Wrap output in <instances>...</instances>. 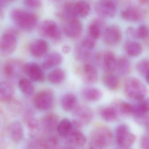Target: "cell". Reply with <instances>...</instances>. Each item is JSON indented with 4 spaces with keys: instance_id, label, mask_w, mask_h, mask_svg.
I'll return each instance as SVG.
<instances>
[{
    "instance_id": "cell-1",
    "label": "cell",
    "mask_w": 149,
    "mask_h": 149,
    "mask_svg": "<svg viewBox=\"0 0 149 149\" xmlns=\"http://www.w3.org/2000/svg\"><path fill=\"white\" fill-rule=\"evenodd\" d=\"M113 140V133L106 126H100L92 130L88 137L89 148L93 149H106L112 145Z\"/></svg>"
},
{
    "instance_id": "cell-2",
    "label": "cell",
    "mask_w": 149,
    "mask_h": 149,
    "mask_svg": "<svg viewBox=\"0 0 149 149\" xmlns=\"http://www.w3.org/2000/svg\"><path fill=\"white\" fill-rule=\"evenodd\" d=\"M10 17L14 24L24 31H31L37 24L38 19L37 16L22 9L17 8L12 10Z\"/></svg>"
},
{
    "instance_id": "cell-3",
    "label": "cell",
    "mask_w": 149,
    "mask_h": 149,
    "mask_svg": "<svg viewBox=\"0 0 149 149\" xmlns=\"http://www.w3.org/2000/svg\"><path fill=\"white\" fill-rule=\"evenodd\" d=\"M125 95L131 99L140 101L148 93V89L141 81L135 77L127 78L124 83Z\"/></svg>"
},
{
    "instance_id": "cell-4",
    "label": "cell",
    "mask_w": 149,
    "mask_h": 149,
    "mask_svg": "<svg viewBox=\"0 0 149 149\" xmlns=\"http://www.w3.org/2000/svg\"><path fill=\"white\" fill-rule=\"evenodd\" d=\"M19 32L13 28L8 29L0 37V54L6 57L13 54L16 50Z\"/></svg>"
},
{
    "instance_id": "cell-5",
    "label": "cell",
    "mask_w": 149,
    "mask_h": 149,
    "mask_svg": "<svg viewBox=\"0 0 149 149\" xmlns=\"http://www.w3.org/2000/svg\"><path fill=\"white\" fill-rule=\"evenodd\" d=\"M72 113L73 119L72 121L74 129H80L82 127L89 125L94 117L92 108L85 105H78Z\"/></svg>"
},
{
    "instance_id": "cell-6",
    "label": "cell",
    "mask_w": 149,
    "mask_h": 149,
    "mask_svg": "<svg viewBox=\"0 0 149 149\" xmlns=\"http://www.w3.org/2000/svg\"><path fill=\"white\" fill-rule=\"evenodd\" d=\"M115 135L116 145L120 148H129L136 140V136L130 132L127 124H120L117 126L115 131Z\"/></svg>"
},
{
    "instance_id": "cell-7",
    "label": "cell",
    "mask_w": 149,
    "mask_h": 149,
    "mask_svg": "<svg viewBox=\"0 0 149 149\" xmlns=\"http://www.w3.org/2000/svg\"><path fill=\"white\" fill-rule=\"evenodd\" d=\"M35 107L41 111L51 110L55 104V96L53 91L45 89L37 93L33 99Z\"/></svg>"
},
{
    "instance_id": "cell-8",
    "label": "cell",
    "mask_w": 149,
    "mask_h": 149,
    "mask_svg": "<svg viewBox=\"0 0 149 149\" xmlns=\"http://www.w3.org/2000/svg\"><path fill=\"white\" fill-rule=\"evenodd\" d=\"M24 64L21 59H10L6 61L3 66V72L6 78L11 80H20L24 73Z\"/></svg>"
},
{
    "instance_id": "cell-9",
    "label": "cell",
    "mask_w": 149,
    "mask_h": 149,
    "mask_svg": "<svg viewBox=\"0 0 149 149\" xmlns=\"http://www.w3.org/2000/svg\"><path fill=\"white\" fill-rule=\"evenodd\" d=\"M38 31L40 36L51 38L56 42L60 40L61 32L57 24L51 20L42 21L38 24Z\"/></svg>"
},
{
    "instance_id": "cell-10",
    "label": "cell",
    "mask_w": 149,
    "mask_h": 149,
    "mask_svg": "<svg viewBox=\"0 0 149 149\" xmlns=\"http://www.w3.org/2000/svg\"><path fill=\"white\" fill-rule=\"evenodd\" d=\"M95 12L102 17H113L116 13V6L112 0H99L94 6Z\"/></svg>"
},
{
    "instance_id": "cell-11",
    "label": "cell",
    "mask_w": 149,
    "mask_h": 149,
    "mask_svg": "<svg viewBox=\"0 0 149 149\" xmlns=\"http://www.w3.org/2000/svg\"><path fill=\"white\" fill-rule=\"evenodd\" d=\"M59 121L57 115L54 113L47 114L39 122L41 131L43 134H54L56 131Z\"/></svg>"
},
{
    "instance_id": "cell-12",
    "label": "cell",
    "mask_w": 149,
    "mask_h": 149,
    "mask_svg": "<svg viewBox=\"0 0 149 149\" xmlns=\"http://www.w3.org/2000/svg\"><path fill=\"white\" fill-rule=\"evenodd\" d=\"M80 73L82 81L86 85H93L98 81V71L94 65L88 62L83 64L80 70Z\"/></svg>"
},
{
    "instance_id": "cell-13",
    "label": "cell",
    "mask_w": 149,
    "mask_h": 149,
    "mask_svg": "<svg viewBox=\"0 0 149 149\" xmlns=\"http://www.w3.org/2000/svg\"><path fill=\"white\" fill-rule=\"evenodd\" d=\"M42 67L35 62H29L24 64V73L31 81L42 82L45 75Z\"/></svg>"
},
{
    "instance_id": "cell-14",
    "label": "cell",
    "mask_w": 149,
    "mask_h": 149,
    "mask_svg": "<svg viewBox=\"0 0 149 149\" xmlns=\"http://www.w3.org/2000/svg\"><path fill=\"white\" fill-rule=\"evenodd\" d=\"M122 32L117 25H111L106 28L103 32L104 42L109 46H115L120 42Z\"/></svg>"
},
{
    "instance_id": "cell-15",
    "label": "cell",
    "mask_w": 149,
    "mask_h": 149,
    "mask_svg": "<svg viewBox=\"0 0 149 149\" xmlns=\"http://www.w3.org/2000/svg\"><path fill=\"white\" fill-rule=\"evenodd\" d=\"M120 16L128 22H140L145 18V13L142 9L136 6H130L121 11Z\"/></svg>"
},
{
    "instance_id": "cell-16",
    "label": "cell",
    "mask_w": 149,
    "mask_h": 149,
    "mask_svg": "<svg viewBox=\"0 0 149 149\" xmlns=\"http://www.w3.org/2000/svg\"><path fill=\"white\" fill-rule=\"evenodd\" d=\"M65 139L67 146L74 148H83L88 141L87 138L84 133L80 129H74Z\"/></svg>"
},
{
    "instance_id": "cell-17",
    "label": "cell",
    "mask_w": 149,
    "mask_h": 149,
    "mask_svg": "<svg viewBox=\"0 0 149 149\" xmlns=\"http://www.w3.org/2000/svg\"><path fill=\"white\" fill-rule=\"evenodd\" d=\"M30 52L35 57L40 58L47 55L49 45L46 40L42 38L36 39L30 44Z\"/></svg>"
},
{
    "instance_id": "cell-18",
    "label": "cell",
    "mask_w": 149,
    "mask_h": 149,
    "mask_svg": "<svg viewBox=\"0 0 149 149\" xmlns=\"http://www.w3.org/2000/svg\"><path fill=\"white\" fill-rule=\"evenodd\" d=\"M8 130L11 141L16 144L20 143L24 137L23 127L20 122L14 121L8 126Z\"/></svg>"
},
{
    "instance_id": "cell-19",
    "label": "cell",
    "mask_w": 149,
    "mask_h": 149,
    "mask_svg": "<svg viewBox=\"0 0 149 149\" xmlns=\"http://www.w3.org/2000/svg\"><path fill=\"white\" fill-rule=\"evenodd\" d=\"M83 30L82 24L77 19L68 21L64 29L65 34L70 38H75L81 35Z\"/></svg>"
},
{
    "instance_id": "cell-20",
    "label": "cell",
    "mask_w": 149,
    "mask_h": 149,
    "mask_svg": "<svg viewBox=\"0 0 149 149\" xmlns=\"http://www.w3.org/2000/svg\"><path fill=\"white\" fill-rule=\"evenodd\" d=\"M102 58L101 63L105 73H110L116 71L117 59L113 52H106Z\"/></svg>"
},
{
    "instance_id": "cell-21",
    "label": "cell",
    "mask_w": 149,
    "mask_h": 149,
    "mask_svg": "<svg viewBox=\"0 0 149 149\" xmlns=\"http://www.w3.org/2000/svg\"><path fill=\"white\" fill-rule=\"evenodd\" d=\"M63 61V56L59 52H51L45 57L42 67L44 70H50L60 65Z\"/></svg>"
},
{
    "instance_id": "cell-22",
    "label": "cell",
    "mask_w": 149,
    "mask_h": 149,
    "mask_svg": "<svg viewBox=\"0 0 149 149\" xmlns=\"http://www.w3.org/2000/svg\"><path fill=\"white\" fill-rule=\"evenodd\" d=\"M60 104L65 111L72 112L78 106L77 96L73 93L65 94L61 98Z\"/></svg>"
},
{
    "instance_id": "cell-23",
    "label": "cell",
    "mask_w": 149,
    "mask_h": 149,
    "mask_svg": "<svg viewBox=\"0 0 149 149\" xmlns=\"http://www.w3.org/2000/svg\"><path fill=\"white\" fill-rule=\"evenodd\" d=\"M81 96L83 99L88 102H95L101 99L103 93L99 88L95 87H86L81 91Z\"/></svg>"
},
{
    "instance_id": "cell-24",
    "label": "cell",
    "mask_w": 149,
    "mask_h": 149,
    "mask_svg": "<svg viewBox=\"0 0 149 149\" xmlns=\"http://www.w3.org/2000/svg\"><path fill=\"white\" fill-rule=\"evenodd\" d=\"M14 88L10 83L0 82V102L7 103L14 99Z\"/></svg>"
},
{
    "instance_id": "cell-25",
    "label": "cell",
    "mask_w": 149,
    "mask_h": 149,
    "mask_svg": "<svg viewBox=\"0 0 149 149\" xmlns=\"http://www.w3.org/2000/svg\"><path fill=\"white\" fill-rule=\"evenodd\" d=\"M112 105L117 109L120 115L133 116L134 111L135 105L119 99L115 100Z\"/></svg>"
},
{
    "instance_id": "cell-26",
    "label": "cell",
    "mask_w": 149,
    "mask_h": 149,
    "mask_svg": "<svg viewBox=\"0 0 149 149\" xmlns=\"http://www.w3.org/2000/svg\"><path fill=\"white\" fill-rule=\"evenodd\" d=\"M67 73L62 68H56L52 70L48 74V79L51 84L60 85L66 79Z\"/></svg>"
},
{
    "instance_id": "cell-27",
    "label": "cell",
    "mask_w": 149,
    "mask_h": 149,
    "mask_svg": "<svg viewBox=\"0 0 149 149\" xmlns=\"http://www.w3.org/2000/svg\"><path fill=\"white\" fill-rule=\"evenodd\" d=\"M102 80L104 85L111 91H116L120 88V80L113 73H105L102 77Z\"/></svg>"
},
{
    "instance_id": "cell-28",
    "label": "cell",
    "mask_w": 149,
    "mask_h": 149,
    "mask_svg": "<svg viewBox=\"0 0 149 149\" xmlns=\"http://www.w3.org/2000/svg\"><path fill=\"white\" fill-rule=\"evenodd\" d=\"M124 49L127 54L132 57H138L143 51L141 45L138 42L133 40L127 41L124 45Z\"/></svg>"
},
{
    "instance_id": "cell-29",
    "label": "cell",
    "mask_w": 149,
    "mask_h": 149,
    "mask_svg": "<svg viewBox=\"0 0 149 149\" xmlns=\"http://www.w3.org/2000/svg\"><path fill=\"white\" fill-rule=\"evenodd\" d=\"M73 129V124L72 120L67 118H64L59 121L56 131L62 138L65 139Z\"/></svg>"
},
{
    "instance_id": "cell-30",
    "label": "cell",
    "mask_w": 149,
    "mask_h": 149,
    "mask_svg": "<svg viewBox=\"0 0 149 149\" xmlns=\"http://www.w3.org/2000/svg\"><path fill=\"white\" fill-rule=\"evenodd\" d=\"M100 115L105 121L113 122L118 120L120 115L116 108L112 105L102 108L101 111Z\"/></svg>"
},
{
    "instance_id": "cell-31",
    "label": "cell",
    "mask_w": 149,
    "mask_h": 149,
    "mask_svg": "<svg viewBox=\"0 0 149 149\" xmlns=\"http://www.w3.org/2000/svg\"><path fill=\"white\" fill-rule=\"evenodd\" d=\"M132 66L130 60L126 57H122L117 59L116 71L121 76H126L130 73Z\"/></svg>"
},
{
    "instance_id": "cell-32",
    "label": "cell",
    "mask_w": 149,
    "mask_h": 149,
    "mask_svg": "<svg viewBox=\"0 0 149 149\" xmlns=\"http://www.w3.org/2000/svg\"><path fill=\"white\" fill-rule=\"evenodd\" d=\"M104 23L100 19H96L89 25L88 35L97 40L101 35L102 31L104 28Z\"/></svg>"
},
{
    "instance_id": "cell-33",
    "label": "cell",
    "mask_w": 149,
    "mask_h": 149,
    "mask_svg": "<svg viewBox=\"0 0 149 149\" xmlns=\"http://www.w3.org/2000/svg\"><path fill=\"white\" fill-rule=\"evenodd\" d=\"M74 56L78 61L84 63H88L91 59V50H88L80 45L75 48Z\"/></svg>"
},
{
    "instance_id": "cell-34",
    "label": "cell",
    "mask_w": 149,
    "mask_h": 149,
    "mask_svg": "<svg viewBox=\"0 0 149 149\" xmlns=\"http://www.w3.org/2000/svg\"><path fill=\"white\" fill-rule=\"evenodd\" d=\"M61 15L64 19L68 21L76 19L78 15L75 10L74 4L71 2L65 3L62 8Z\"/></svg>"
},
{
    "instance_id": "cell-35",
    "label": "cell",
    "mask_w": 149,
    "mask_h": 149,
    "mask_svg": "<svg viewBox=\"0 0 149 149\" xmlns=\"http://www.w3.org/2000/svg\"><path fill=\"white\" fill-rule=\"evenodd\" d=\"M18 85L20 91L24 95L31 96L34 94L35 87L29 79L22 78L18 80Z\"/></svg>"
},
{
    "instance_id": "cell-36",
    "label": "cell",
    "mask_w": 149,
    "mask_h": 149,
    "mask_svg": "<svg viewBox=\"0 0 149 149\" xmlns=\"http://www.w3.org/2000/svg\"><path fill=\"white\" fill-rule=\"evenodd\" d=\"M74 5L75 10L78 16L85 17L89 15L91 10L89 3L84 1H79Z\"/></svg>"
},
{
    "instance_id": "cell-37",
    "label": "cell",
    "mask_w": 149,
    "mask_h": 149,
    "mask_svg": "<svg viewBox=\"0 0 149 149\" xmlns=\"http://www.w3.org/2000/svg\"><path fill=\"white\" fill-rule=\"evenodd\" d=\"M149 35V28L146 24H141L136 29V38L143 39L147 38Z\"/></svg>"
},
{
    "instance_id": "cell-38",
    "label": "cell",
    "mask_w": 149,
    "mask_h": 149,
    "mask_svg": "<svg viewBox=\"0 0 149 149\" xmlns=\"http://www.w3.org/2000/svg\"><path fill=\"white\" fill-rule=\"evenodd\" d=\"M137 71L144 76L149 70V61L146 59H143L139 61L136 66Z\"/></svg>"
},
{
    "instance_id": "cell-39",
    "label": "cell",
    "mask_w": 149,
    "mask_h": 149,
    "mask_svg": "<svg viewBox=\"0 0 149 149\" xmlns=\"http://www.w3.org/2000/svg\"><path fill=\"white\" fill-rule=\"evenodd\" d=\"M96 42V39L88 35L82 40L81 45L85 48L92 50L95 46Z\"/></svg>"
},
{
    "instance_id": "cell-40",
    "label": "cell",
    "mask_w": 149,
    "mask_h": 149,
    "mask_svg": "<svg viewBox=\"0 0 149 149\" xmlns=\"http://www.w3.org/2000/svg\"><path fill=\"white\" fill-rule=\"evenodd\" d=\"M138 108L142 113L144 115L149 114V98H144L139 101L137 104Z\"/></svg>"
},
{
    "instance_id": "cell-41",
    "label": "cell",
    "mask_w": 149,
    "mask_h": 149,
    "mask_svg": "<svg viewBox=\"0 0 149 149\" xmlns=\"http://www.w3.org/2000/svg\"><path fill=\"white\" fill-rule=\"evenodd\" d=\"M8 128L6 117L3 113L0 110V138L5 134Z\"/></svg>"
},
{
    "instance_id": "cell-42",
    "label": "cell",
    "mask_w": 149,
    "mask_h": 149,
    "mask_svg": "<svg viewBox=\"0 0 149 149\" xmlns=\"http://www.w3.org/2000/svg\"><path fill=\"white\" fill-rule=\"evenodd\" d=\"M24 5L31 9L38 8L42 6L41 0H24Z\"/></svg>"
},
{
    "instance_id": "cell-43",
    "label": "cell",
    "mask_w": 149,
    "mask_h": 149,
    "mask_svg": "<svg viewBox=\"0 0 149 149\" xmlns=\"http://www.w3.org/2000/svg\"><path fill=\"white\" fill-rule=\"evenodd\" d=\"M141 146L142 148L149 149V134L143 135L141 141Z\"/></svg>"
},
{
    "instance_id": "cell-44",
    "label": "cell",
    "mask_w": 149,
    "mask_h": 149,
    "mask_svg": "<svg viewBox=\"0 0 149 149\" xmlns=\"http://www.w3.org/2000/svg\"><path fill=\"white\" fill-rule=\"evenodd\" d=\"M126 34L129 37L133 38H136V29L134 27L130 26L126 30Z\"/></svg>"
},
{
    "instance_id": "cell-45",
    "label": "cell",
    "mask_w": 149,
    "mask_h": 149,
    "mask_svg": "<svg viewBox=\"0 0 149 149\" xmlns=\"http://www.w3.org/2000/svg\"><path fill=\"white\" fill-rule=\"evenodd\" d=\"M143 123L145 126L146 130L149 134V115L148 114L144 118L143 120Z\"/></svg>"
},
{
    "instance_id": "cell-46",
    "label": "cell",
    "mask_w": 149,
    "mask_h": 149,
    "mask_svg": "<svg viewBox=\"0 0 149 149\" xmlns=\"http://www.w3.org/2000/svg\"><path fill=\"white\" fill-rule=\"evenodd\" d=\"M136 1L139 4L142 6L149 5V0H136Z\"/></svg>"
},
{
    "instance_id": "cell-47",
    "label": "cell",
    "mask_w": 149,
    "mask_h": 149,
    "mask_svg": "<svg viewBox=\"0 0 149 149\" xmlns=\"http://www.w3.org/2000/svg\"><path fill=\"white\" fill-rule=\"evenodd\" d=\"M70 51V48L68 45H64L62 49V51L64 53L67 54L69 53Z\"/></svg>"
},
{
    "instance_id": "cell-48",
    "label": "cell",
    "mask_w": 149,
    "mask_h": 149,
    "mask_svg": "<svg viewBox=\"0 0 149 149\" xmlns=\"http://www.w3.org/2000/svg\"><path fill=\"white\" fill-rule=\"evenodd\" d=\"M144 77H145V79H146V81H147V82L149 84V70L147 72L146 74H145Z\"/></svg>"
},
{
    "instance_id": "cell-49",
    "label": "cell",
    "mask_w": 149,
    "mask_h": 149,
    "mask_svg": "<svg viewBox=\"0 0 149 149\" xmlns=\"http://www.w3.org/2000/svg\"><path fill=\"white\" fill-rule=\"evenodd\" d=\"M4 1L5 3L8 2L12 1H15V0H3Z\"/></svg>"
}]
</instances>
